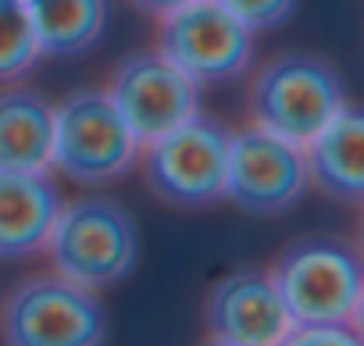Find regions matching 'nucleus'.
Instances as JSON below:
<instances>
[{"mask_svg":"<svg viewBox=\"0 0 364 346\" xmlns=\"http://www.w3.org/2000/svg\"><path fill=\"white\" fill-rule=\"evenodd\" d=\"M279 300L293 325L350 321L360 328L364 261L360 247L346 236L307 232L289 239L268 268Z\"/></svg>","mask_w":364,"mask_h":346,"instance_id":"1","label":"nucleus"},{"mask_svg":"<svg viewBox=\"0 0 364 346\" xmlns=\"http://www.w3.org/2000/svg\"><path fill=\"white\" fill-rule=\"evenodd\" d=\"M232 129L211 114H190L175 129L139 143L146 190L175 211H204L225 200V164Z\"/></svg>","mask_w":364,"mask_h":346,"instance_id":"2","label":"nucleus"},{"mask_svg":"<svg viewBox=\"0 0 364 346\" xmlns=\"http://www.w3.org/2000/svg\"><path fill=\"white\" fill-rule=\"evenodd\" d=\"M43 250L58 275L86 289H111L125 282L139 261V229L118 200L75 197L61 200Z\"/></svg>","mask_w":364,"mask_h":346,"instance_id":"3","label":"nucleus"},{"mask_svg":"<svg viewBox=\"0 0 364 346\" xmlns=\"http://www.w3.org/2000/svg\"><path fill=\"white\" fill-rule=\"evenodd\" d=\"M346 104L343 72L314 50H286L268 58L250 79L254 125L307 143Z\"/></svg>","mask_w":364,"mask_h":346,"instance_id":"4","label":"nucleus"},{"mask_svg":"<svg viewBox=\"0 0 364 346\" xmlns=\"http://www.w3.org/2000/svg\"><path fill=\"white\" fill-rule=\"evenodd\" d=\"M139 139L107 90H75L54 104L50 164L75 186H107L136 164Z\"/></svg>","mask_w":364,"mask_h":346,"instance_id":"5","label":"nucleus"},{"mask_svg":"<svg viewBox=\"0 0 364 346\" xmlns=\"http://www.w3.org/2000/svg\"><path fill=\"white\" fill-rule=\"evenodd\" d=\"M0 339L11 346H100L107 310L97 289L65 275H36L0 300Z\"/></svg>","mask_w":364,"mask_h":346,"instance_id":"6","label":"nucleus"},{"mask_svg":"<svg viewBox=\"0 0 364 346\" xmlns=\"http://www.w3.org/2000/svg\"><path fill=\"white\" fill-rule=\"evenodd\" d=\"M154 50L197 86L232 82L254 65V33L218 0H186L157 18Z\"/></svg>","mask_w":364,"mask_h":346,"instance_id":"7","label":"nucleus"},{"mask_svg":"<svg viewBox=\"0 0 364 346\" xmlns=\"http://www.w3.org/2000/svg\"><path fill=\"white\" fill-rule=\"evenodd\" d=\"M307 193L304 146L261 125L232 129L225 164V200L250 218H279Z\"/></svg>","mask_w":364,"mask_h":346,"instance_id":"8","label":"nucleus"},{"mask_svg":"<svg viewBox=\"0 0 364 346\" xmlns=\"http://www.w3.org/2000/svg\"><path fill=\"white\" fill-rule=\"evenodd\" d=\"M107 97L114 100L118 114L139 143L175 129L200 111V86L157 50L125 54L111 72Z\"/></svg>","mask_w":364,"mask_h":346,"instance_id":"9","label":"nucleus"},{"mask_svg":"<svg viewBox=\"0 0 364 346\" xmlns=\"http://www.w3.org/2000/svg\"><path fill=\"white\" fill-rule=\"evenodd\" d=\"M204 332L222 346H275L289 332L279 289L261 264L225 271L204 296Z\"/></svg>","mask_w":364,"mask_h":346,"instance_id":"10","label":"nucleus"},{"mask_svg":"<svg viewBox=\"0 0 364 346\" xmlns=\"http://www.w3.org/2000/svg\"><path fill=\"white\" fill-rule=\"evenodd\" d=\"M307 186L343 207L364 204V114L357 104H343L304 143Z\"/></svg>","mask_w":364,"mask_h":346,"instance_id":"11","label":"nucleus"},{"mask_svg":"<svg viewBox=\"0 0 364 346\" xmlns=\"http://www.w3.org/2000/svg\"><path fill=\"white\" fill-rule=\"evenodd\" d=\"M61 193L47 171L0 168V257L18 261L47 247Z\"/></svg>","mask_w":364,"mask_h":346,"instance_id":"12","label":"nucleus"},{"mask_svg":"<svg viewBox=\"0 0 364 346\" xmlns=\"http://www.w3.org/2000/svg\"><path fill=\"white\" fill-rule=\"evenodd\" d=\"M54 153V104L33 86L0 90V168L47 171Z\"/></svg>","mask_w":364,"mask_h":346,"instance_id":"13","label":"nucleus"},{"mask_svg":"<svg viewBox=\"0 0 364 346\" xmlns=\"http://www.w3.org/2000/svg\"><path fill=\"white\" fill-rule=\"evenodd\" d=\"M40 54L79 58L93 50L111 18V0H26Z\"/></svg>","mask_w":364,"mask_h":346,"instance_id":"14","label":"nucleus"},{"mask_svg":"<svg viewBox=\"0 0 364 346\" xmlns=\"http://www.w3.org/2000/svg\"><path fill=\"white\" fill-rule=\"evenodd\" d=\"M40 58L29 11L18 0H0V82L26 75Z\"/></svg>","mask_w":364,"mask_h":346,"instance_id":"15","label":"nucleus"},{"mask_svg":"<svg viewBox=\"0 0 364 346\" xmlns=\"http://www.w3.org/2000/svg\"><path fill=\"white\" fill-rule=\"evenodd\" d=\"M218 4L232 18H240L250 33H268V29L286 26L296 15L300 0H218Z\"/></svg>","mask_w":364,"mask_h":346,"instance_id":"16","label":"nucleus"},{"mask_svg":"<svg viewBox=\"0 0 364 346\" xmlns=\"http://www.w3.org/2000/svg\"><path fill=\"white\" fill-rule=\"evenodd\" d=\"M360 328L350 325V321H318V325H293L286 332L282 342L289 346H314V342H325V346H360Z\"/></svg>","mask_w":364,"mask_h":346,"instance_id":"17","label":"nucleus"},{"mask_svg":"<svg viewBox=\"0 0 364 346\" xmlns=\"http://www.w3.org/2000/svg\"><path fill=\"white\" fill-rule=\"evenodd\" d=\"M129 4H132L136 11L150 15V18H161L164 11H171V8H178V4H186V0H129Z\"/></svg>","mask_w":364,"mask_h":346,"instance_id":"18","label":"nucleus"},{"mask_svg":"<svg viewBox=\"0 0 364 346\" xmlns=\"http://www.w3.org/2000/svg\"><path fill=\"white\" fill-rule=\"evenodd\" d=\"M18 4H26V0H18Z\"/></svg>","mask_w":364,"mask_h":346,"instance_id":"19","label":"nucleus"}]
</instances>
